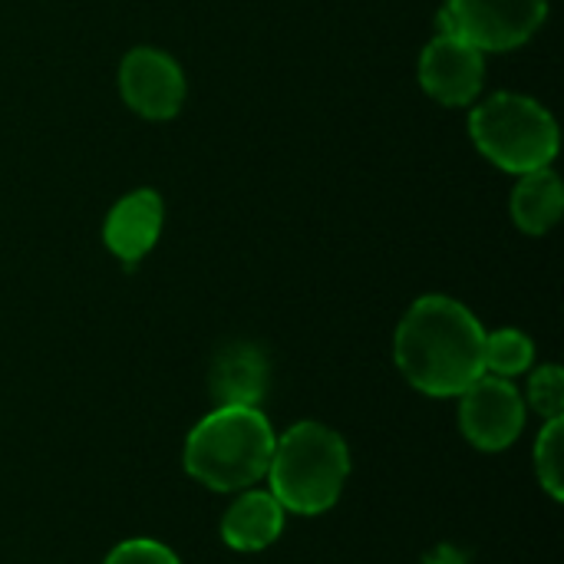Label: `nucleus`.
<instances>
[{
  "instance_id": "nucleus-4",
  "label": "nucleus",
  "mask_w": 564,
  "mask_h": 564,
  "mask_svg": "<svg viewBox=\"0 0 564 564\" xmlns=\"http://www.w3.org/2000/svg\"><path fill=\"white\" fill-rule=\"evenodd\" d=\"M469 135L476 149L502 172H535L558 155V122L532 96L492 93L469 112Z\"/></svg>"
},
{
  "instance_id": "nucleus-7",
  "label": "nucleus",
  "mask_w": 564,
  "mask_h": 564,
  "mask_svg": "<svg viewBox=\"0 0 564 564\" xmlns=\"http://www.w3.org/2000/svg\"><path fill=\"white\" fill-rule=\"evenodd\" d=\"M486 83V53L456 33H436L420 56V86L440 106H473Z\"/></svg>"
},
{
  "instance_id": "nucleus-11",
  "label": "nucleus",
  "mask_w": 564,
  "mask_h": 564,
  "mask_svg": "<svg viewBox=\"0 0 564 564\" xmlns=\"http://www.w3.org/2000/svg\"><path fill=\"white\" fill-rule=\"evenodd\" d=\"M509 212H512V221L525 235L532 238L549 235L562 221L564 212V185L558 172L545 165V169L519 175V185L512 188V198H509Z\"/></svg>"
},
{
  "instance_id": "nucleus-1",
  "label": "nucleus",
  "mask_w": 564,
  "mask_h": 564,
  "mask_svg": "<svg viewBox=\"0 0 564 564\" xmlns=\"http://www.w3.org/2000/svg\"><path fill=\"white\" fill-rule=\"evenodd\" d=\"M486 330L479 317L456 297L426 294L403 314L393 357L403 380L426 397H459L482 370Z\"/></svg>"
},
{
  "instance_id": "nucleus-10",
  "label": "nucleus",
  "mask_w": 564,
  "mask_h": 564,
  "mask_svg": "<svg viewBox=\"0 0 564 564\" xmlns=\"http://www.w3.org/2000/svg\"><path fill=\"white\" fill-rule=\"evenodd\" d=\"M284 509L264 489H245L221 519V542L235 552H264L284 532Z\"/></svg>"
},
{
  "instance_id": "nucleus-16",
  "label": "nucleus",
  "mask_w": 564,
  "mask_h": 564,
  "mask_svg": "<svg viewBox=\"0 0 564 564\" xmlns=\"http://www.w3.org/2000/svg\"><path fill=\"white\" fill-rule=\"evenodd\" d=\"M102 564H182L178 555L155 539H129L116 545Z\"/></svg>"
},
{
  "instance_id": "nucleus-13",
  "label": "nucleus",
  "mask_w": 564,
  "mask_h": 564,
  "mask_svg": "<svg viewBox=\"0 0 564 564\" xmlns=\"http://www.w3.org/2000/svg\"><path fill=\"white\" fill-rule=\"evenodd\" d=\"M535 364V344L529 334L516 330V327H502L486 334L482 344V370L502 380H512L525 370H532Z\"/></svg>"
},
{
  "instance_id": "nucleus-6",
  "label": "nucleus",
  "mask_w": 564,
  "mask_h": 564,
  "mask_svg": "<svg viewBox=\"0 0 564 564\" xmlns=\"http://www.w3.org/2000/svg\"><path fill=\"white\" fill-rule=\"evenodd\" d=\"M459 430L476 449L502 453L525 430V397L512 380L482 373L459 393Z\"/></svg>"
},
{
  "instance_id": "nucleus-15",
  "label": "nucleus",
  "mask_w": 564,
  "mask_h": 564,
  "mask_svg": "<svg viewBox=\"0 0 564 564\" xmlns=\"http://www.w3.org/2000/svg\"><path fill=\"white\" fill-rule=\"evenodd\" d=\"M529 406L542 420H564V373L562 367L545 364L529 377Z\"/></svg>"
},
{
  "instance_id": "nucleus-14",
  "label": "nucleus",
  "mask_w": 564,
  "mask_h": 564,
  "mask_svg": "<svg viewBox=\"0 0 564 564\" xmlns=\"http://www.w3.org/2000/svg\"><path fill=\"white\" fill-rule=\"evenodd\" d=\"M562 443H564V420H545L539 440H535V476L542 489L562 502Z\"/></svg>"
},
{
  "instance_id": "nucleus-3",
  "label": "nucleus",
  "mask_w": 564,
  "mask_h": 564,
  "mask_svg": "<svg viewBox=\"0 0 564 564\" xmlns=\"http://www.w3.org/2000/svg\"><path fill=\"white\" fill-rule=\"evenodd\" d=\"M350 476V449L324 423H294L274 440L268 492L294 516H321L337 506Z\"/></svg>"
},
{
  "instance_id": "nucleus-8",
  "label": "nucleus",
  "mask_w": 564,
  "mask_h": 564,
  "mask_svg": "<svg viewBox=\"0 0 564 564\" xmlns=\"http://www.w3.org/2000/svg\"><path fill=\"white\" fill-rule=\"evenodd\" d=\"M119 93L142 119H172L185 102V73L175 56L155 46H135L119 63Z\"/></svg>"
},
{
  "instance_id": "nucleus-9",
  "label": "nucleus",
  "mask_w": 564,
  "mask_h": 564,
  "mask_svg": "<svg viewBox=\"0 0 564 564\" xmlns=\"http://www.w3.org/2000/svg\"><path fill=\"white\" fill-rule=\"evenodd\" d=\"M162 225H165L162 195L155 188H135L109 208L102 221V241L109 254H116L122 264H135L155 248Z\"/></svg>"
},
{
  "instance_id": "nucleus-5",
  "label": "nucleus",
  "mask_w": 564,
  "mask_h": 564,
  "mask_svg": "<svg viewBox=\"0 0 564 564\" xmlns=\"http://www.w3.org/2000/svg\"><path fill=\"white\" fill-rule=\"evenodd\" d=\"M549 17V0H446L440 30L456 33L482 53L529 43Z\"/></svg>"
},
{
  "instance_id": "nucleus-12",
  "label": "nucleus",
  "mask_w": 564,
  "mask_h": 564,
  "mask_svg": "<svg viewBox=\"0 0 564 564\" xmlns=\"http://www.w3.org/2000/svg\"><path fill=\"white\" fill-rule=\"evenodd\" d=\"M268 383V364L264 357L248 347H228L225 354H218L215 370H212V393L221 403H235V406H258L261 393Z\"/></svg>"
},
{
  "instance_id": "nucleus-2",
  "label": "nucleus",
  "mask_w": 564,
  "mask_h": 564,
  "mask_svg": "<svg viewBox=\"0 0 564 564\" xmlns=\"http://www.w3.org/2000/svg\"><path fill=\"white\" fill-rule=\"evenodd\" d=\"M274 430L258 406H215L185 440V473L212 492H245L268 476Z\"/></svg>"
}]
</instances>
